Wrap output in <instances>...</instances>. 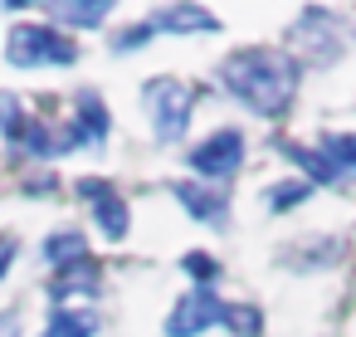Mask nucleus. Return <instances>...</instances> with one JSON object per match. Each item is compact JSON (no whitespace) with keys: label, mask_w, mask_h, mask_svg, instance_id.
<instances>
[{"label":"nucleus","mask_w":356,"mask_h":337,"mask_svg":"<svg viewBox=\"0 0 356 337\" xmlns=\"http://www.w3.org/2000/svg\"><path fill=\"white\" fill-rule=\"evenodd\" d=\"M220 84L225 93H234L254 118H278L288 113L298 84H302V64L283 49H268V45H254V49H239L220 64Z\"/></svg>","instance_id":"1"},{"label":"nucleus","mask_w":356,"mask_h":337,"mask_svg":"<svg viewBox=\"0 0 356 337\" xmlns=\"http://www.w3.org/2000/svg\"><path fill=\"white\" fill-rule=\"evenodd\" d=\"M74 59H79V45L54 25H15L10 40H6V64L10 69H59V64H74Z\"/></svg>","instance_id":"2"},{"label":"nucleus","mask_w":356,"mask_h":337,"mask_svg":"<svg viewBox=\"0 0 356 337\" xmlns=\"http://www.w3.org/2000/svg\"><path fill=\"white\" fill-rule=\"evenodd\" d=\"M142 103H147V118H152L156 142H181L186 137L191 108H195V88L191 84H181V79H152L142 88Z\"/></svg>","instance_id":"3"},{"label":"nucleus","mask_w":356,"mask_h":337,"mask_svg":"<svg viewBox=\"0 0 356 337\" xmlns=\"http://www.w3.org/2000/svg\"><path fill=\"white\" fill-rule=\"evenodd\" d=\"M186 166L195 176H210V181H229L239 166H244V132L239 127H220L210 132L205 142H195L186 152Z\"/></svg>","instance_id":"4"},{"label":"nucleus","mask_w":356,"mask_h":337,"mask_svg":"<svg viewBox=\"0 0 356 337\" xmlns=\"http://www.w3.org/2000/svg\"><path fill=\"white\" fill-rule=\"evenodd\" d=\"M108 132H113V118H108L103 98H98L93 88H83V93L74 98L69 123L59 127V152H74V147H98V142H108Z\"/></svg>","instance_id":"5"},{"label":"nucleus","mask_w":356,"mask_h":337,"mask_svg":"<svg viewBox=\"0 0 356 337\" xmlns=\"http://www.w3.org/2000/svg\"><path fill=\"white\" fill-rule=\"evenodd\" d=\"M225 308H229V303H225L215 288H191V293L171 308L166 337H200V332H210V327L225 322Z\"/></svg>","instance_id":"6"},{"label":"nucleus","mask_w":356,"mask_h":337,"mask_svg":"<svg viewBox=\"0 0 356 337\" xmlns=\"http://www.w3.org/2000/svg\"><path fill=\"white\" fill-rule=\"evenodd\" d=\"M79 196H83V201H93V215H98V225H103V235H108V240H122V235H127L132 210H127V201H122L108 181L83 176V181H79Z\"/></svg>","instance_id":"7"},{"label":"nucleus","mask_w":356,"mask_h":337,"mask_svg":"<svg viewBox=\"0 0 356 337\" xmlns=\"http://www.w3.org/2000/svg\"><path fill=\"white\" fill-rule=\"evenodd\" d=\"M171 196H176L181 210L195 215L200 225H225V215H229L225 191H210V186H195V181H171Z\"/></svg>","instance_id":"8"},{"label":"nucleus","mask_w":356,"mask_h":337,"mask_svg":"<svg viewBox=\"0 0 356 337\" xmlns=\"http://www.w3.org/2000/svg\"><path fill=\"white\" fill-rule=\"evenodd\" d=\"M298 40L307 45V59H312V64H332V59L341 54L337 30H332V10H307V15L298 20Z\"/></svg>","instance_id":"9"},{"label":"nucleus","mask_w":356,"mask_h":337,"mask_svg":"<svg viewBox=\"0 0 356 337\" xmlns=\"http://www.w3.org/2000/svg\"><path fill=\"white\" fill-rule=\"evenodd\" d=\"M147 25H152V30H166V35H215V30H220V20H215L210 10H200V6H166V10H152Z\"/></svg>","instance_id":"10"},{"label":"nucleus","mask_w":356,"mask_h":337,"mask_svg":"<svg viewBox=\"0 0 356 337\" xmlns=\"http://www.w3.org/2000/svg\"><path fill=\"white\" fill-rule=\"evenodd\" d=\"M293 166H302V181H312V186H332V181H341L337 176V166L322 157V147H302V142H293V137H283V142H273Z\"/></svg>","instance_id":"11"},{"label":"nucleus","mask_w":356,"mask_h":337,"mask_svg":"<svg viewBox=\"0 0 356 337\" xmlns=\"http://www.w3.org/2000/svg\"><path fill=\"white\" fill-rule=\"evenodd\" d=\"M44 15H49V20H64V25H74V30H98V25L113 15V6H108V0H49Z\"/></svg>","instance_id":"12"},{"label":"nucleus","mask_w":356,"mask_h":337,"mask_svg":"<svg viewBox=\"0 0 356 337\" xmlns=\"http://www.w3.org/2000/svg\"><path fill=\"white\" fill-rule=\"evenodd\" d=\"M40 254H44V264L59 274V269H74V264L88 259V240H83V230H54V235H44Z\"/></svg>","instance_id":"13"},{"label":"nucleus","mask_w":356,"mask_h":337,"mask_svg":"<svg viewBox=\"0 0 356 337\" xmlns=\"http://www.w3.org/2000/svg\"><path fill=\"white\" fill-rule=\"evenodd\" d=\"M15 142H20V152H30V157H64V152H59V127L44 123V118H25V127L15 132Z\"/></svg>","instance_id":"14"},{"label":"nucleus","mask_w":356,"mask_h":337,"mask_svg":"<svg viewBox=\"0 0 356 337\" xmlns=\"http://www.w3.org/2000/svg\"><path fill=\"white\" fill-rule=\"evenodd\" d=\"M98 332V313L93 308H54L44 337H93Z\"/></svg>","instance_id":"15"},{"label":"nucleus","mask_w":356,"mask_h":337,"mask_svg":"<svg viewBox=\"0 0 356 337\" xmlns=\"http://www.w3.org/2000/svg\"><path fill=\"white\" fill-rule=\"evenodd\" d=\"M312 196V181H302V176H293V181H278V186H268L264 191V210H273V215H283V210H293V205H302Z\"/></svg>","instance_id":"16"},{"label":"nucleus","mask_w":356,"mask_h":337,"mask_svg":"<svg viewBox=\"0 0 356 337\" xmlns=\"http://www.w3.org/2000/svg\"><path fill=\"white\" fill-rule=\"evenodd\" d=\"M322 157L337 166V176H356V132H327Z\"/></svg>","instance_id":"17"},{"label":"nucleus","mask_w":356,"mask_h":337,"mask_svg":"<svg viewBox=\"0 0 356 337\" xmlns=\"http://www.w3.org/2000/svg\"><path fill=\"white\" fill-rule=\"evenodd\" d=\"M220 327H229V337H259L264 332V313L254 303H229Z\"/></svg>","instance_id":"18"},{"label":"nucleus","mask_w":356,"mask_h":337,"mask_svg":"<svg viewBox=\"0 0 356 337\" xmlns=\"http://www.w3.org/2000/svg\"><path fill=\"white\" fill-rule=\"evenodd\" d=\"M181 269L195 279V288H210V279L220 274V264H215V254H205V249H191L186 259H181Z\"/></svg>","instance_id":"19"},{"label":"nucleus","mask_w":356,"mask_h":337,"mask_svg":"<svg viewBox=\"0 0 356 337\" xmlns=\"http://www.w3.org/2000/svg\"><path fill=\"white\" fill-rule=\"evenodd\" d=\"M20 127H25V108H20V98H15V93H0V137H10V142H15Z\"/></svg>","instance_id":"20"},{"label":"nucleus","mask_w":356,"mask_h":337,"mask_svg":"<svg viewBox=\"0 0 356 337\" xmlns=\"http://www.w3.org/2000/svg\"><path fill=\"white\" fill-rule=\"evenodd\" d=\"M152 35H156V30H152V25H132V30H127V35H113V40H108V45H113V54H127V49H137V45H147V40H152Z\"/></svg>","instance_id":"21"},{"label":"nucleus","mask_w":356,"mask_h":337,"mask_svg":"<svg viewBox=\"0 0 356 337\" xmlns=\"http://www.w3.org/2000/svg\"><path fill=\"white\" fill-rule=\"evenodd\" d=\"M0 337H20V313H15V308L0 318Z\"/></svg>","instance_id":"22"},{"label":"nucleus","mask_w":356,"mask_h":337,"mask_svg":"<svg viewBox=\"0 0 356 337\" xmlns=\"http://www.w3.org/2000/svg\"><path fill=\"white\" fill-rule=\"evenodd\" d=\"M10 259H15V240H0V279H6Z\"/></svg>","instance_id":"23"}]
</instances>
